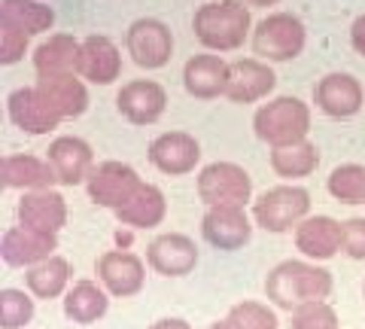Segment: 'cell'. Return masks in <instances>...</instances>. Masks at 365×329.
Here are the masks:
<instances>
[{
    "instance_id": "3",
    "label": "cell",
    "mask_w": 365,
    "mask_h": 329,
    "mask_svg": "<svg viewBox=\"0 0 365 329\" xmlns=\"http://www.w3.org/2000/svg\"><path fill=\"white\" fill-rule=\"evenodd\" d=\"M253 131L268 146L304 141L311 134V107L302 98L277 95L268 104H259V110L253 113Z\"/></svg>"
},
{
    "instance_id": "4",
    "label": "cell",
    "mask_w": 365,
    "mask_h": 329,
    "mask_svg": "<svg viewBox=\"0 0 365 329\" xmlns=\"http://www.w3.org/2000/svg\"><path fill=\"white\" fill-rule=\"evenodd\" d=\"M253 55L262 61L271 64H283V61H295L304 52L307 43V28L304 21L295 13H268L265 19H259L253 25Z\"/></svg>"
},
{
    "instance_id": "6",
    "label": "cell",
    "mask_w": 365,
    "mask_h": 329,
    "mask_svg": "<svg viewBox=\"0 0 365 329\" xmlns=\"http://www.w3.org/2000/svg\"><path fill=\"white\" fill-rule=\"evenodd\" d=\"M125 49H128L131 61L143 71H162L174 55V31H170L162 19L143 16L128 25L125 31Z\"/></svg>"
},
{
    "instance_id": "11",
    "label": "cell",
    "mask_w": 365,
    "mask_h": 329,
    "mask_svg": "<svg viewBox=\"0 0 365 329\" xmlns=\"http://www.w3.org/2000/svg\"><path fill=\"white\" fill-rule=\"evenodd\" d=\"M116 110L125 122H131L137 128L155 126L168 110V92L155 79H131V83H125L119 88Z\"/></svg>"
},
{
    "instance_id": "18",
    "label": "cell",
    "mask_w": 365,
    "mask_h": 329,
    "mask_svg": "<svg viewBox=\"0 0 365 329\" xmlns=\"http://www.w3.org/2000/svg\"><path fill=\"white\" fill-rule=\"evenodd\" d=\"M46 158H49L55 177H58L61 186H79L86 183L91 168H95V150H91V143L76 138V134H61V138H55L49 143V150H46Z\"/></svg>"
},
{
    "instance_id": "31",
    "label": "cell",
    "mask_w": 365,
    "mask_h": 329,
    "mask_svg": "<svg viewBox=\"0 0 365 329\" xmlns=\"http://www.w3.org/2000/svg\"><path fill=\"white\" fill-rule=\"evenodd\" d=\"M329 196L341 204H365V165H338L326 180Z\"/></svg>"
},
{
    "instance_id": "29",
    "label": "cell",
    "mask_w": 365,
    "mask_h": 329,
    "mask_svg": "<svg viewBox=\"0 0 365 329\" xmlns=\"http://www.w3.org/2000/svg\"><path fill=\"white\" fill-rule=\"evenodd\" d=\"M319 168V150L311 141H295V143H283V146H271V171L283 177L287 183L311 177Z\"/></svg>"
},
{
    "instance_id": "1",
    "label": "cell",
    "mask_w": 365,
    "mask_h": 329,
    "mask_svg": "<svg viewBox=\"0 0 365 329\" xmlns=\"http://www.w3.org/2000/svg\"><path fill=\"white\" fill-rule=\"evenodd\" d=\"M335 280L332 271L317 265L314 259H283L265 278V299L280 311H292L302 302L329 299Z\"/></svg>"
},
{
    "instance_id": "25",
    "label": "cell",
    "mask_w": 365,
    "mask_h": 329,
    "mask_svg": "<svg viewBox=\"0 0 365 329\" xmlns=\"http://www.w3.org/2000/svg\"><path fill=\"white\" fill-rule=\"evenodd\" d=\"M165 217H168V198H165V192L158 189L155 183H143L116 211L119 226H125V229H134V232L155 229V226L165 223Z\"/></svg>"
},
{
    "instance_id": "30",
    "label": "cell",
    "mask_w": 365,
    "mask_h": 329,
    "mask_svg": "<svg viewBox=\"0 0 365 329\" xmlns=\"http://www.w3.org/2000/svg\"><path fill=\"white\" fill-rule=\"evenodd\" d=\"M0 25L37 37L55 28V9L43 0H0Z\"/></svg>"
},
{
    "instance_id": "17",
    "label": "cell",
    "mask_w": 365,
    "mask_h": 329,
    "mask_svg": "<svg viewBox=\"0 0 365 329\" xmlns=\"http://www.w3.org/2000/svg\"><path fill=\"white\" fill-rule=\"evenodd\" d=\"M295 250L314 263H326V259L344 253V223L326 217V213L304 217L295 226Z\"/></svg>"
},
{
    "instance_id": "10",
    "label": "cell",
    "mask_w": 365,
    "mask_h": 329,
    "mask_svg": "<svg viewBox=\"0 0 365 329\" xmlns=\"http://www.w3.org/2000/svg\"><path fill=\"white\" fill-rule=\"evenodd\" d=\"M6 113H9V122L19 128L31 134V138H40V134H49L61 126V113L49 104V98L40 92V86H21L13 88L6 98Z\"/></svg>"
},
{
    "instance_id": "35",
    "label": "cell",
    "mask_w": 365,
    "mask_h": 329,
    "mask_svg": "<svg viewBox=\"0 0 365 329\" xmlns=\"http://www.w3.org/2000/svg\"><path fill=\"white\" fill-rule=\"evenodd\" d=\"M28 49H31V34L0 25V64H6V67L19 64L28 55Z\"/></svg>"
},
{
    "instance_id": "27",
    "label": "cell",
    "mask_w": 365,
    "mask_h": 329,
    "mask_svg": "<svg viewBox=\"0 0 365 329\" xmlns=\"http://www.w3.org/2000/svg\"><path fill=\"white\" fill-rule=\"evenodd\" d=\"M37 86L49 98V104L61 113V119H79L88 110V86L79 74L37 76Z\"/></svg>"
},
{
    "instance_id": "14",
    "label": "cell",
    "mask_w": 365,
    "mask_h": 329,
    "mask_svg": "<svg viewBox=\"0 0 365 329\" xmlns=\"http://www.w3.org/2000/svg\"><path fill=\"white\" fill-rule=\"evenodd\" d=\"M146 265L162 278H186L198 265V247L189 235L165 232L146 247Z\"/></svg>"
},
{
    "instance_id": "7",
    "label": "cell",
    "mask_w": 365,
    "mask_h": 329,
    "mask_svg": "<svg viewBox=\"0 0 365 329\" xmlns=\"http://www.w3.org/2000/svg\"><path fill=\"white\" fill-rule=\"evenodd\" d=\"M195 189L207 208H213V204H247L253 198V177L244 165L210 162L201 168Z\"/></svg>"
},
{
    "instance_id": "19",
    "label": "cell",
    "mask_w": 365,
    "mask_h": 329,
    "mask_svg": "<svg viewBox=\"0 0 365 329\" xmlns=\"http://www.w3.org/2000/svg\"><path fill=\"white\" fill-rule=\"evenodd\" d=\"M55 250H58V235L40 232V229H28V226H13L6 229L4 238H0V256H4L6 265L13 268H31L49 259Z\"/></svg>"
},
{
    "instance_id": "40",
    "label": "cell",
    "mask_w": 365,
    "mask_h": 329,
    "mask_svg": "<svg viewBox=\"0 0 365 329\" xmlns=\"http://www.w3.org/2000/svg\"><path fill=\"white\" fill-rule=\"evenodd\" d=\"M250 6H262V9H268V6H277L280 0H247Z\"/></svg>"
},
{
    "instance_id": "32",
    "label": "cell",
    "mask_w": 365,
    "mask_h": 329,
    "mask_svg": "<svg viewBox=\"0 0 365 329\" xmlns=\"http://www.w3.org/2000/svg\"><path fill=\"white\" fill-rule=\"evenodd\" d=\"M34 320V296L25 290L6 287L0 290V326L4 329H25Z\"/></svg>"
},
{
    "instance_id": "37",
    "label": "cell",
    "mask_w": 365,
    "mask_h": 329,
    "mask_svg": "<svg viewBox=\"0 0 365 329\" xmlns=\"http://www.w3.org/2000/svg\"><path fill=\"white\" fill-rule=\"evenodd\" d=\"M350 46L356 49V55H362V59H365V13L353 19V25H350Z\"/></svg>"
},
{
    "instance_id": "26",
    "label": "cell",
    "mask_w": 365,
    "mask_h": 329,
    "mask_svg": "<svg viewBox=\"0 0 365 329\" xmlns=\"http://www.w3.org/2000/svg\"><path fill=\"white\" fill-rule=\"evenodd\" d=\"M64 317L71 323H79V326H91V323H98L101 317L107 314L110 308V293L107 287L101 280H76L71 290L64 293Z\"/></svg>"
},
{
    "instance_id": "12",
    "label": "cell",
    "mask_w": 365,
    "mask_h": 329,
    "mask_svg": "<svg viewBox=\"0 0 365 329\" xmlns=\"http://www.w3.org/2000/svg\"><path fill=\"white\" fill-rule=\"evenodd\" d=\"M146 158L158 174L165 177H182L192 174L201 162V143L189 131H165L150 143Z\"/></svg>"
},
{
    "instance_id": "20",
    "label": "cell",
    "mask_w": 365,
    "mask_h": 329,
    "mask_svg": "<svg viewBox=\"0 0 365 329\" xmlns=\"http://www.w3.org/2000/svg\"><path fill=\"white\" fill-rule=\"evenodd\" d=\"M228 64L220 52H201L182 64V88L195 101L225 98L228 88Z\"/></svg>"
},
{
    "instance_id": "22",
    "label": "cell",
    "mask_w": 365,
    "mask_h": 329,
    "mask_svg": "<svg viewBox=\"0 0 365 329\" xmlns=\"http://www.w3.org/2000/svg\"><path fill=\"white\" fill-rule=\"evenodd\" d=\"M79 76L91 86H113L122 76V52L107 34H88L83 40Z\"/></svg>"
},
{
    "instance_id": "5",
    "label": "cell",
    "mask_w": 365,
    "mask_h": 329,
    "mask_svg": "<svg viewBox=\"0 0 365 329\" xmlns=\"http://www.w3.org/2000/svg\"><path fill=\"white\" fill-rule=\"evenodd\" d=\"M304 217H311V192L295 183L271 186L253 201L256 226L271 235H283L295 229Z\"/></svg>"
},
{
    "instance_id": "28",
    "label": "cell",
    "mask_w": 365,
    "mask_h": 329,
    "mask_svg": "<svg viewBox=\"0 0 365 329\" xmlns=\"http://www.w3.org/2000/svg\"><path fill=\"white\" fill-rule=\"evenodd\" d=\"M71 278H73V268L67 263L64 256L52 253L49 259H43V263L31 265L25 271V287L34 299H58L64 296L67 290H71Z\"/></svg>"
},
{
    "instance_id": "24",
    "label": "cell",
    "mask_w": 365,
    "mask_h": 329,
    "mask_svg": "<svg viewBox=\"0 0 365 329\" xmlns=\"http://www.w3.org/2000/svg\"><path fill=\"white\" fill-rule=\"evenodd\" d=\"M79 59H83V40H76L73 34H49V37L31 52L37 76L79 74Z\"/></svg>"
},
{
    "instance_id": "8",
    "label": "cell",
    "mask_w": 365,
    "mask_h": 329,
    "mask_svg": "<svg viewBox=\"0 0 365 329\" xmlns=\"http://www.w3.org/2000/svg\"><path fill=\"white\" fill-rule=\"evenodd\" d=\"M140 186H143L140 174H137L128 162H116V158L98 162L86 180L88 198L95 201L98 208H107V211H119Z\"/></svg>"
},
{
    "instance_id": "38",
    "label": "cell",
    "mask_w": 365,
    "mask_h": 329,
    "mask_svg": "<svg viewBox=\"0 0 365 329\" xmlns=\"http://www.w3.org/2000/svg\"><path fill=\"white\" fill-rule=\"evenodd\" d=\"M150 329H192L186 320H180V317H162V320H155Z\"/></svg>"
},
{
    "instance_id": "15",
    "label": "cell",
    "mask_w": 365,
    "mask_h": 329,
    "mask_svg": "<svg viewBox=\"0 0 365 329\" xmlns=\"http://www.w3.org/2000/svg\"><path fill=\"white\" fill-rule=\"evenodd\" d=\"M274 86H277V74H274L271 61L237 59L228 64L225 98L232 104H259V101H265L274 92Z\"/></svg>"
},
{
    "instance_id": "21",
    "label": "cell",
    "mask_w": 365,
    "mask_h": 329,
    "mask_svg": "<svg viewBox=\"0 0 365 329\" xmlns=\"http://www.w3.org/2000/svg\"><path fill=\"white\" fill-rule=\"evenodd\" d=\"M19 223L28 229H40L49 235H58L67 226V201L58 189H31L19 198Z\"/></svg>"
},
{
    "instance_id": "41",
    "label": "cell",
    "mask_w": 365,
    "mask_h": 329,
    "mask_svg": "<svg viewBox=\"0 0 365 329\" xmlns=\"http://www.w3.org/2000/svg\"><path fill=\"white\" fill-rule=\"evenodd\" d=\"M362 293H365V287H362Z\"/></svg>"
},
{
    "instance_id": "36",
    "label": "cell",
    "mask_w": 365,
    "mask_h": 329,
    "mask_svg": "<svg viewBox=\"0 0 365 329\" xmlns=\"http://www.w3.org/2000/svg\"><path fill=\"white\" fill-rule=\"evenodd\" d=\"M344 253L350 259H365V217L344 220Z\"/></svg>"
},
{
    "instance_id": "23",
    "label": "cell",
    "mask_w": 365,
    "mask_h": 329,
    "mask_svg": "<svg viewBox=\"0 0 365 329\" xmlns=\"http://www.w3.org/2000/svg\"><path fill=\"white\" fill-rule=\"evenodd\" d=\"M0 183L6 189H49L58 183L49 158H40L34 153H9L0 158Z\"/></svg>"
},
{
    "instance_id": "13",
    "label": "cell",
    "mask_w": 365,
    "mask_h": 329,
    "mask_svg": "<svg viewBox=\"0 0 365 329\" xmlns=\"http://www.w3.org/2000/svg\"><path fill=\"white\" fill-rule=\"evenodd\" d=\"M314 104L329 119H353L365 107V88L353 74H326L314 86Z\"/></svg>"
},
{
    "instance_id": "2",
    "label": "cell",
    "mask_w": 365,
    "mask_h": 329,
    "mask_svg": "<svg viewBox=\"0 0 365 329\" xmlns=\"http://www.w3.org/2000/svg\"><path fill=\"white\" fill-rule=\"evenodd\" d=\"M195 40L207 52H235L253 37V16L247 0H210L192 16Z\"/></svg>"
},
{
    "instance_id": "33",
    "label": "cell",
    "mask_w": 365,
    "mask_h": 329,
    "mask_svg": "<svg viewBox=\"0 0 365 329\" xmlns=\"http://www.w3.org/2000/svg\"><path fill=\"white\" fill-rule=\"evenodd\" d=\"M289 329H338V311L326 299L302 302L289 311Z\"/></svg>"
},
{
    "instance_id": "16",
    "label": "cell",
    "mask_w": 365,
    "mask_h": 329,
    "mask_svg": "<svg viewBox=\"0 0 365 329\" xmlns=\"http://www.w3.org/2000/svg\"><path fill=\"white\" fill-rule=\"evenodd\" d=\"M95 271L107 293L116 299L137 296L146 283V263L131 250H107L104 256H98Z\"/></svg>"
},
{
    "instance_id": "9",
    "label": "cell",
    "mask_w": 365,
    "mask_h": 329,
    "mask_svg": "<svg viewBox=\"0 0 365 329\" xmlns=\"http://www.w3.org/2000/svg\"><path fill=\"white\" fill-rule=\"evenodd\" d=\"M253 223L247 217L244 204H213L207 208L201 220V235L204 241L216 250H225V253H235V250H244L253 238Z\"/></svg>"
},
{
    "instance_id": "34",
    "label": "cell",
    "mask_w": 365,
    "mask_h": 329,
    "mask_svg": "<svg viewBox=\"0 0 365 329\" xmlns=\"http://www.w3.org/2000/svg\"><path fill=\"white\" fill-rule=\"evenodd\" d=\"M228 317L241 329H280V320H277V314H274V308H268L265 302H253V299L232 305Z\"/></svg>"
},
{
    "instance_id": "39",
    "label": "cell",
    "mask_w": 365,
    "mask_h": 329,
    "mask_svg": "<svg viewBox=\"0 0 365 329\" xmlns=\"http://www.w3.org/2000/svg\"><path fill=\"white\" fill-rule=\"evenodd\" d=\"M207 329H241V326H237V323L232 320V317H222V320H213Z\"/></svg>"
}]
</instances>
